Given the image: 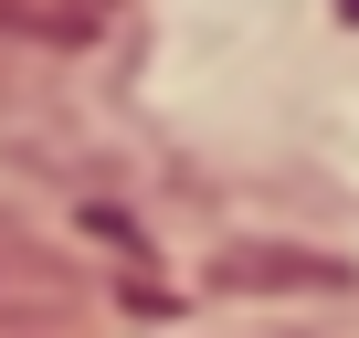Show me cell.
Returning a JSON list of instances; mask_svg holds the SVG:
<instances>
[{
    "label": "cell",
    "instance_id": "obj_1",
    "mask_svg": "<svg viewBox=\"0 0 359 338\" xmlns=\"http://www.w3.org/2000/svg\"><path fill=\"white\" fill-rule=\"evenodd\" d=\"M127 11V0H0V32H22V43H95L106 22Z\"/></svg>",
    "mask_w": 359,
    "mask_h": 338
}]
</instances>
